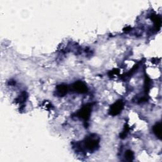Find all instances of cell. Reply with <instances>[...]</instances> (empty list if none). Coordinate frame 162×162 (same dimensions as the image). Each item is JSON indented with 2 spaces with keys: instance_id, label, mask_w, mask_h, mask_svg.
Returning a JSON list of instances; mask_svg holds the SVG:
<instances>
[{
  "instance_id": "9c48e42d",
  "label": "cell",
  "mask_w": 162,
  "mask_h": 162,
  "mask_svg": "<svg viewBox=\"0 0 162 162\" xmlns=\"http://www.w3.org/2000/svg\"><path fill=\"white\" fill-rule=\"evenodd\" d=\"M128 131H129V127H125L124 130V131L121 134V138H125L126 136H127V133H128Z\"/></svg>"
},
{
  "instance_id": "277c9868",
  "label": "cell",
  "mask_w": 162,
  "mask_h": 162,
  "mask_svg": "<svg viewBox=\"0 0 162 162\" xmlns=\"http://www.w3.org/2000/svg\"><path fill=\"white\" fill-rule=\"evenodd\" d=\"M73 89L75 92L78 93H85L88 91V88L84 82H81V81H77V82H75L73 85Z\"/></svg>"
},
{
  "instance_id": "7a4b0ae2",
  "label": "cell",
  "mask_w": 162,
  "mask_h": 162,
  "mask_svg": "<svg viewBox=\"0 0 162 162\" xmlns=\"http://www.w3.org/2000/svg\"><path fill=\"white\" fill-rule=\"evenodd\" d=\"M124 107V103L122 100H118L112 105L109 110L110 115L112 116H115L119 115L122 111Z\"/></svg>"
},
{
  "instance_id": "ba28073f",
  "label": "cell",
  "mask_w": 162,
  "mask_h": 162,
  "mask_svg": "<svg viewBox=\"0 0 162 162\" xmlns=\"http://www.w3.org/2000/svg\"><path fill=\"white\" fill-rule=\"evenodd\" d=\"M125 158L128 161H132L134 158V153L132 151L128 150L126 151L125 154Z\"/></svg>"
},
{
  "instance_id": "6da1fadb",
  "label": "cell",
  "mask_w": 162,
  "mask_h": 162,
  "mask_svg": "<svg viewBox=\"0 0 162 162\" xmlns=\"http://www.w3.org/2000/svg\"><path fill=\"white\" fill-rule=\"evenodd\" d=\"M99 143H100V139L96 137V136H93V135H91L85 137L84 145L87 150L90 152H93L96 150L99 147Z\"/></svg>"
},
{
  "instance_id": "52a82bcc",
  "label": "cell",
  "mask_w": 162,
  "mask_h": 162,
  "mask_svg": "<svg viewBox=\"0 0 162 162\" xmlns=\"http://www.w3.org/2000/svg\"><path fill=\"white\" fill-rule=\"evenodd\" d=\"M151 19H152L153 21L155 22V26L156 27V29H160V26H161V19H160V18L158 16L154 15H153L151 17Z\"/></svg>"
},
{
  "instance_id": "3957f363",
  "label": "cell",
  "mask_w": 162,
  "mask_h": 162,
  "mask_svg": "<svg viewBox=\"0 0 162 162\" xmlns=\"http://www.w3.org/2000/svg\"><path fill=\"white\" fill-rule=\"evenodd\" d=\"M91 114V105H86L83 106L77 114L78 117L83 119L85 122H88Z\"/></svg>"
},
{
  "instance_id": "5b68a950",
  "label": "cell",
  "mask_w": 162,
  "mask_h": 162,
  "mask_svg": "<svg viewBox=\"0 0 162 162\" xmlns=\"http://www.w3.org/2000/svg\"><path fill=\"white\" fill-rule=\"evenodd\" d=\"M67 90H68L67 86L64 84L58 85L56 87L57 94L59 96H64V95H65L67 93Z\"/></svg>"
},
{
  "instance_id": "8992f818",
  "label": "cell",
  "mask_w": 162,
  "mask_h": 162,
  "mask_svg": "<svg viewBox=\"0 0 162 162\" xmlns=\"http://www.w3.org/2000/svg\"><path fill=\"white\" fill-rule=\"evenodd\" d=\"M153 132L156 136L158 137L159 139L161 138V123H156L153 127Z\"/></svg>"
}]
</instances>
